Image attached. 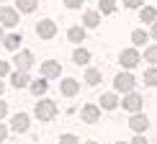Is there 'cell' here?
I'll return each mask as SVG.
<instances>
[{
    "label": "cell",
    "instance_id": "cb8c5ba5",
    "mask_svg": "<svg viewBox=\"0 0 157 144\" xmlns=\"http://www.w3.org/2000/svg\"><path fill=\"white\" fill-rule=\"evenodd\" d=\"M144 82L147 85H157V67H147V72H144Z\"/></svg>",
    "mask_w": 157,
    "mask_h": 144
},
{
    "label": "cell",
    "instance_id": "6da1fadb",
    "mask_svg": "<svg viewBox=\"0 0 157 144\" xmlns=\"http://www.w3.org/2000/svg\"><path fill=\"white\" fill-rule=\"evenodd\" d=\"M34 113H36L39 121H52V119L57 116V103L49 100V98H44V100L36 103V111H34Z\"/></svg>",
    "mask_w": 157,
    "mask_h": 144
},
{
    "label": "cell",
    "instance_id": "83f0119b",
    "mask_svg": "<svg viewBox=\"0 0 157 144\" xmlns=\"http://www.w3.org/2000/svg\"><path fill=\"white\" fill-rule=\"evenodd\" d=\"M142 3H144V0H124L126 8H142Z\"/></svg>",
    "mask_w": 157,
    "mask_h": 144
},
{
    "label": "cell",
    "instance_id": "7a4b0ae2",
    "mask_svg": "<svg viewBox=\"0 0 157 144\" xmlns=\"http://www.w3.org/2000/svg\"><path fill=\"white\" fill-rule=\"evenodd\" d=\"M134 75L132 72H121V75H116V80H113V88L116 90H121V93H134Z\"/></svg>",
    "mask_w": 157,
    "mask_h": 144
},
{
    "label": "cell",
    "instance_id": "5b68a950",
    "mask_svg": "<svg viewBox=\"0 0 157 144\" xmlns=\"http://www.w3.org/2000/svg\"><path fill=\"white\" fill-rule=\"evenodd\" d=\"M29 123H31V119L26 113H16V116H13V121H10V129L16 134H23V131H29Z\"/></svg>",
    "mask_w": 157,
    "mask_h": 144
},
{
    "label": "cell",
    "instance_id": "f35d334b",
    "mask_svg": "<svg viewBox=\"0 0 157 144\" xmlns=\"http://www.w3.org/2000/svg\"><path fill=\"white\" fill-rule=\"evenodd\" d=\"M0 10H3V8H0Z\"/></svg>",
    "mask_w": 157,
    "mask_h": 144
},
{
    "label": "cell",
    "instance_id": "603a6c76",
    "mask_svg": "<svg viewBox=\"0 0 157 144\" xmlns=\"http://www.w3.org/2000/svg\"><path fill=\"white\" fill-rule=\"evenodd\" d=\"M132 41H134V47H144V44L149 41V36L144 34V31H139V28H136L134 34H132Z\"/></svg>",
    "mask_w": 157,
    "mask_h": 144
},
{
    "label": "cell",
    "instance_id": "f1b7e54d",
    "mask_svg": "<svg viewBox=\"0 0 157 144\" xmlns=\"http://www.w3.org/2000/svg\"><path fill=\"white\" fill-rule=\"evenodd\" d=\"M10 72V62H0V77H5Z\"/></svg>",
    "mask_w": 157,
    "mask_h": 144
},
{
    "label": "cell",
    "instance_id": "52a82bcc",
    "mask_svg": "<svg viewBox=\"0 0 157 144\" xmlns=\"http://www.w3.org/2000/svg\"><path fill=\"white\" fill-rule=\"evenodd\" d=\"M36 34L41 36V39H54V34H57V26H54V21H39V26H36Z\"/></svg>",
    "mask_w": 157,
    "mask_h": 144
},
{
    "label": "cell",
    "instance_id": "8d00e7d4",
    "mask_svg": "<svg viewBox=\"0 0 157 144\" xmlns=\"http://www.w3.org/2000/svg\"><path fill=\"white\" fill-rule=\"evenodd\" d=\"M116 144H126V142H116Z\"/></svg>",
    "mask_w": 157,
    "mask_h": 144
},
{
    "label": "cell",
    "instance_id": "3957f363",
    "mask_svg": "<svg viewBox=\"0 0 157 144\" xmlns=\"http://www.w3.org/2000/svg\"><path fill=\"white\" fill-rule=\"evenodd\" d=\"M121 106L126 113H139L142 106H144V100H142V95H136V93H126V98L121 100Z\"/></svg>",
    "mask_w": 157,
    "mask_h": 144
},
{
    "label": "cell",
    "instance_id": "ffe728a7",
    "mask_svg": "<svg viewBox=\"0 0 157 144\" xmlns=\"http://www.w3.org/2000/svg\"><path fill=\"white\" fill-rule=\"evenodd\" d=\"M85 82H88V85H98V82H101V70L88 67V70H85Z\"/></svg>",
    "mask_w": 157,
    "mask_h": 144
},
{
    "label": "cell",
    "instance_id": "f546056e",
    "mask_svg": "<svg viewBox=\"0 0 157 144\" xmlns=\"http://www.w3.org/2000/svg\"><path fill=\"white\" fill-rule=\"evenodd\" d=\"M64 5H67V8H80L82 0H64Z\"/></svg>",
    "mask_w": 157,
    "mask_h": 144
},
{
    "label": "cell",
    "instance_id": "d6986e66",
    "mask_svg": "<svg viewBox=\"0 0 157 144\" xmlns=\"http://www.w3.org/2000/svg\"><path fill=\"white\" fill-rule=\"evenodd\" d=\"M72 62H75V64H88V62H90V51H88V49H75Z\"/></svg>",
    "mask_w": 157,
    "mask_h": 144
},
{
    "label": "cell",
    "instance_id": "8992f818",
    "mask_svg": "<svg viewBox=\"0 0 157 144\" xmlns=\"http://www.w3.org/2000/svg\"><path fill=\"white\" fill-rule=\"evenodd\" d=\"M13 62H16L18 72H29L31 62H34V54H31L29 49H26V51H18V54H16V59H13Z\"/></svg>",
    "mask_w": 157,
    "mask_h": 144
},
{
    "label": "cell",
    "instance_id": "4fadbf2b",
    "mask_svg": "<svg viewBox=\"0 0 157 144\" xmlns=\"http://www.w3.org/2000/svg\"><path fill=\"white\" fill-rule=\"evenodd\" d=\"M116 106H119V98H116V93H103V95H101V108L113 111Z\"/></svg>",
    "mask_w": 157,
    "mask_h": 144
},
{
    "label": "cell",
    "instance_id": "9c48e42d",
    "mask_svg": "<svg viewBox=\"0 0 157 144\" xmlns=\"http://www.w3.org/2000/svg\"><path fill=\"white\" fill-rule=\"evenodd\" d=\"M129 126H132L136 134H144L147 129H149V119H147V116H142V113H134L132 119H129Z\"/></svg>",
    "mask_w": 157,
    "mask_h": 144
},
{
    "label": "cell",
    "instance_id": "2e32d148",
    "mask_svg": "<svg viewBox=\"0 0 157 144\" xmlns=\"http://www.w3.org/2000/svg\"><path fill=\"white\" fill-rule=\"evenodd\" d=\"M47 88H49V82L44 80V77H39V80L31 82V93H34V95H44V93H47Z\"/></svg>",
    "mask_w": 157,
    "mask_h": 144
},
{
    "label": "cell",
    "instance_id": "d6a6232c",
    "mask_svg": "<svg viewBox=\"0 0 157 144\" xmlns=\"http://www.w3.org/2000/svg\"><path fill=\"white\" fill-rule=\"evenodd\" d=\"M5 134H8V129H5V123H0V142H5Z\"/></svg>",
    "mask_w": 157,
    "mask_h": 144
},
{
    "label": "cell",
    "instance_id": "e575fe53",
    "mask_svg": "<svg viewBox=\"0 0 157 144\" xmlns=\"http://www.w3.org/2000/svg\"><path fill=\"white\" fill-rule=\"evenodd\" d=\"M3 90H5V82H3V80H0V93H3Z\"/></svg>",
    "mask_w": 157,
    "mask_h": 144
},
{
    "label": "cell",
    "instance_id": "7402d4cb",
    "mask_svg": "<svg viewBox=\"0 0 157 144\" xmlns=\"http://www.w3.org/2000/svg\"><path fill=\"white\" fill-rule=\"evenodd\" d=\"M39 5V0H18V10L21 13H34Z\"/></svg>",
    "mask_w": 157,
    "mask_h": 144
},
{
    "label": "cell",
    "instance_id": "836d02e7",
    "mask_svg": "<svg viewBox=\"0 0 157 144\" xmlns=\"http://www.w3.org/2000/svg\"><path fill=\"white\" fill-rule=\"evenodd\" d=\"M149 36H152V39H155V41H157V21L152 23V31H149Z\"/></svg>",
    "mask_w": 157,
    "mask_h": 144
},
{
    "label": "cell",
    "instance_id": "44dd1931",
    "mask_svg": "<svg viewBox=\"0 0 157 144\" xmlns=\"http://www.w3.org/2000/svg\"><path fill=\"white\" fill-rule=\"evenodd\" d=\"M139 18H142L144 23H152L155 18H157V10L152 8V5H147V8H142V10H139Z\"/></svg>",
    "mask_w": 157,
    "mask_h": 144
},
{
    "label": "cell",
    "instance_id": "30bf717a",
    "mask_svg": "<svg viewBox=\"0 0 157 144\" xmlns=\"http://www.w3.org/2000/svg\"><path fill=\"white\" fill-rule=\"evenodd\" d=\"M18 23V13L13 8H3L0 10V26H5V28H13V26Z\"/></svg>",
    "mask_w": 157,
    "mask_h": 144
},
{
    "label": "cell",
    "instance_id": "d590c367",
    "mask_svg": "<svg viewBox=\"0 0 157 144\" xmlns=\"http://www.w3.org/2000/svg\"><path fill=\"white\" fill-rule=\"evenodd\" d=\"M3 39H5V36H3V26H0V41H3Z\"/></svg>",
    "mask_w": 157,
    "mask_h": 144
},
{
    "label": "cell",
    "instance_id": "1f68e13d",
    "mask_svg": "<svg viewBox=\"0 0 157 144\" xmlns=\"http://www.w3.org/2000/svg\"><path fill=\"white\" fill-rule=\"evenodd\" d=\"M5 113H8V103L0 100V119H5Z\"/></svg>",
    "mask_w": 157,
    "mask_h": 144
},
{
    "label": "cell",
    "instance_id": "ba28073f",
    "mask_svg": "<svg viewBox=\"0 0 157 144\" xmlns=\"http://www.w3.org/2000/svg\"><path fill=\"white\" fill-rule=\"evenodd\" d=\"M80 113H82L85 123H98V119H101V111H98V106H93V103H85Z\"/></svg>",
    "mask_w": 157,
    "mask_h": 144
},
{
    "label": "cell",
    "instance_id": "9a60e30c",
    "mask_svg": "<svg viewBox=\"0 0 157 144\" xmlns=\"http://www.w3.org/2000/svg\"><path fill=\"white\" fill-rule=\"evenodd\" d=\"M10 82H13V88H26V85L31 82V80H29V72H13Z\"/></svg>",
    "mask_w": 157,
    "mask_h": 144
},
{
    "label": "cell",
    "instance_id": "4dcf8cb0",
    "mask_svg": "<svg viewBox=\"0 0 157 144\" xmlns=\"http://www.w3.org/2000/svg\"><path fill=\"white\" fill-rule=\"evenodd\" d=\"M132 144H149V142H147V139H144V136H142V134H136L134 139H132Z\"/></svg>",
    "mask_w": 157,
    "mask_h": 144
},
{
    "label": "cell",
    "instance_id": "74e56055",
    "mask_svg": "<svg viewBox=\"0 0 157 144\" xmlns=\"http://www.w3.org/2000/svg\"><path fill=\"white\" fill-rule=\"evenodd\" d=\"M85 144H95V142H85Z\"/></svg>",
    "mask_w": 157,
    "mask_h": 144
},
{
    "label": "cell",
    "instance_id": "484cf974",
    "mask_svg": "<svg viewBox=\"0 0 157 144\" xmlns=\"http://www.w3.org/2000/svg\"><path fill=\"white\" fill-rule=\"evenodd\" d=\"M113 10H116V3H113V0H101V13H108V16H111Z\"/></svg>",
    "mask_w": 157,
    "mask_h": 144
},
{
    "label": "cell",
    "instance_id": "8fae6325",
    "mask_svg": "<svg viewBox=\"0 0 157 144\" xmlns=\"http://www.w3.org/2000/svg\"><path fill=\"white\" fill-rule=\"evenodd\" d=\"M59 72H62L59 62H44V64H41V77H44V80H52V77H59Z\"/></svg>",
    "mask_w": 157,
    "mask_h": 144
},
{
    "label": "cell",
    "instance_id": "ac0fdd59",
    "mask_svg": "<svg viewBox=\"0 0 157 144\" xmlns=\"http://www.w3.org/2000/svg\"><path fill=\"white\" fill-rule=\"evenodd\" d=\"M3 47H5V49H10V51H16L18 47H21V36H18V34L5 36V39H3Z\"/></svg>",
    "mask_w": 157,
    "mask_h": 144
},
{
    "label": "cell",
    "instance_id": "e0dca14e",
    "mask_svg": "<svg viewBox=\"0 0 157 144\" xmlns=\"http://www.w3.org/2000/svg\"><path fill=\"white\" fill-rule=\"evenodd\" d=\"M82 23L88 26V28H95V26L101 23V16H98V13H93V10H85V16H82Z\"/></svg>",
    "mask_w": 157,
    "mask_h": 144
},
{
    "label": "cell",
    "instance_id": "d4e9b609",
    "mask_svg": "<svg viewBox=\"0 0 157 144\" xmlns=\"http://www.w3.org/2000/svg\"><path fill=\"white\" fill-rule=\"evenodd\" d=\"M144 59L155 67V64H157V47H147L144 49Z\"/></svg>",
    "mask_w": 157,
    "mask_h": 144
},
{
    "label": "cell",
    "instance_id": "277c9868",
    "mask_svg": "<svg viewBox=\"0 0 157 144\" xmlns=\"http://www.w3.org/2000/svg\"><path fill=\"white\" fill-rule=\"evenodd\" d=\"M119 64L121 67H126V70H132L139 64V51L136 49H124L121 54H119Z\"/></svg>",
    "mask_w": 157,
    "mask_h": 144
},
{
    "label": "cell",
    "instance_id": "5bb4252c",
    "mask_svg": "<svg viewBox=\"0 0 157 144\" xmlns=\"http://www.w3.org/2000/svg\"><path fill=\"white\" fill-rule=\"evenodd\" d=\"M67 39H70L72 44L85 41V28H82V26H72V28H67Z\"/></svg>",
    "mask_w": 157,
    "mask_h": 144
},
{
    "label": "cell",
    "instance_id": "4316f807",
    "mask_svg": "<svg viewBox=\"0 0 157 144\" xmlns=\"http://www.w3.org/2000/svg\"><path fill=\"white\" fill-rule=\"evenodd\" d=\"M59 144H77V136L75 134H64L62 139H59Z\"/></svg>",
    "mask_w": 157,
    "mask_h": 144
},
{
    "label": "cell",
    "instance_id": "7c38bea8",
    "mask_svg": "<svg viewBox=\"0 0 157 144\" xmlns=\"http://www.w3.org/2000/svg\"><path fill=\"white\" fill-rule=\"evenodd\" d=\"M59 90H62V95L72 98V95H77V90H80V82H77V80H72V77H67V80L59 85Z\"/></svg>",
    "mask_w": 157,
    "mask_h": 144
}]
</instances>
